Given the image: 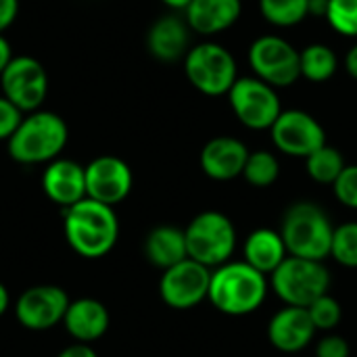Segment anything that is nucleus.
I'll list each match as a JSON object with an SVG mask.
<instances>
[{"mask_svg":"<svg viewBox=\"0 0 357 357\" xmlns=\"http://www.w3.org/2000/svg\"><path fill=\"white\" fill-rule=\"evenodd\" d=\"M287 257L289 251L280 236V230L257 228L243 243V261H247L266 276H272Z\"/></svg>","mask_w":357,"mask_h":357,"instance_id":"nucleus-21","label":"nucleus"},{"mask_svg":"<svg viewBox=\"0 0 357 357\" xmlns=\"http://www.w3.org/2000/svg\"><path fill=\"white\" fill-rule=\"evenodd\" d=\"M23 119V111H19L8 98L0 94V140H8Z\"/></svg>","mask_w":357,"mask_h":357,"instance_id":"nucleus-31","label":"nucleus"},{"mask_svg":"<svg viewBox=\"0 0 357 357\" xmlns=\"http://www.w3.org/2000/svg\"><path fill=\"white\" fill-rule=\"evenodd\" d=\"M331 257L345 268H357V222H345L335 228Z\"/></svg>","mask_w":357,"mask_h":357,"instance_id":"nucleus-27","label":"nucleus"},{"mask_svg":"<svg viewBox=\"0 0 357 357\" xmlns=\"http://www.w3.org/2000/svg\"><path fill=\"white\" fill-rule=\"evenodd\" d=\"M63 218L65 238L79 257L100 259L117 245L119 218L113 207L86 197L63 209Z\"/></svg>","mask_w":357,"mask_h":357,"instance_id":"nucleus-1","label":"nucleus"},{"mask_svg":"<svg viewBox=\"0 0 357 357\" xmlns=\"http://www.w3.org/2000/svg\"><path fill=\"white\" fill-rule=\"evenodd\" d=\"M345 157L339 149L324 144L318 151H314L307 159H305V169L307 176L318 182V184H328L333 186L335 180L341 176V172L345 169Z\"/></svg>","mask_w":357,"mask_h":357,"instance_id":"nucleus-24","label":"nucleus"},{"mask_svg":"<svg viewBox=\"0 0 357 357\" xmlns=\"http://www.w3.org/2000/svg\"><path fill=\"white\" fill-rule=\"evenodd\" d=\"M228 100L236 119L249 130H270L282 113L276 88L255 75L238 77L228 92Z\"/></svg>","mask_w":357,"mask_h":357,"instance_id":"nucleus-9","label":"nucleus"},{"mask_svg":"<svg viewBox=\"0 0 357 357\" xmlns=\"http://www.w3.org/2000/svg\"><path fill=\"white\" fill-rule=\"evenodd\" d=\"M249 65L253 75L278 88L293 86L301 77L299 50L282 36H259L249 46Z\"/></svg>","mask_w":357,"mask_h":357,"instance_id":"nucleus-8","label":"nucleus"},{"mask_svg":"<svg viewBox=\"0 0 357 357\" xmlns=\"http://www.w3.org/2000/svg\"><path fill=\"white\" fill-rule=\"evenodd\" d=\"M69 303L71 299L61 287L38 284L25 289L19 295L15 303V316L23 328L42 333L54 328L56 324H63Z\"/></svg>","mask_w":357,"mask_h":357,"instance_id":"nucleus-13","label":"nucleus"},{"mask_svg":"<svg viewBox=\"0 0 357 357\" xmlns=\"http://www.w3.org/2000/svg\"><path fill=\"white\" fill-rule=\"evenodd\" d=\"M280 176V163L274 153L270 151H253L243 169V178L255 188L272 186Z\"/></svg>","mask_w":357,"mask_h":357,"instance_id":"nucleus-26","label":"nucleus"},{"mask_svg":"<svg viewBox=\"0 0 357 357\" xmlns=\"http://www.w3.org/2000/svg\"><path fill=\"white\" fill-rule=\"evenodd\" d=\"M188 82L207 96H224L238 79L234 54L218 42H201L184 56Z\"/></svg>","mask_w":357,"mask_h":357,"instance_id":"nucleus-7","label":"nucleus"},{"mask_svg":"<svg viewBox=\"0 0 357 357\" xmlns=\"http://www.w3.org/2000/svg\"><path fill=\"white\" fill-rule=\"evenodd\" d=\"M345 69L354 79H357V44H354L349 52L345 54Z\"/></svg>","mask_w":357,"mask_h":357,"instance_id":"nucleus-36","label":"nucleus"},{"mask_svg":"<svg viewBox=\"0 0 357 357\" xmlns=\"http://www.w3.org/2000/svg\"><path fill=\"white\" fill-rule=\"evenodd\" d=\"M243 13V0H192L184 19L201 36H215L232 27Z\"/></svg>","mask_w":357,"mask_h":357,"instance_id":"nucleus-19","label":"nucleus"},{"mask_svg":"<svg viewBox=\"0 0 357 357\" xmlns=\"http://www.w3.org/2000/svg\"><path fill=\"white\" fill-rule=\"evenodd\" d=\"M335 226L328 213L316 203L301 201L284 211L280 236L289 255L324 261L331 257Z\"/></svg>","mask_w":357,"mask_h":357,"instance_id":"nucleus-4","label":"nucleus"},{"mask_svg":"<svg viewBox=\"0 0 357 357\" xmlns=\"http://www.w3.org/2000/svg\"><path fill=\"white\" fill-rule=\"evenodd\" d=\"M209 282H211V270L188 257L163 270L159 280V295L167 307L186 312L207 301Z\"/></svg>","mask_w":357,"mask_h":357,"instance_id":"nucleus-11","label":"nucleus"},{"mask_svg":"<svg viewBox=\"0 0 357 357\" xmlns=\"http://www.w3.org/2000/svg\"><path fill=\"white\" fill-rule=\"evenodd\" d=\"M109 312L105 303L92 297H82L69 303L63 326L75 343H94L109 331Z\"/></svg>","mask_w":357,"mask_h":357,"instance_id":"nucleus-20","label":"nucleus"},{"mask_svg":"<svg viewBox=\"0 0 357 357\" xmlns=\"http://www.w3.org/2000/svg\"><path fill=\"white\" fill-rule=\"evenodd\" d=\"M8 305H10V295H8L6 287L0 282V316H4V314H6Z\"/></svg>","mask_w":357,"mask_h":357,"instance_id":"nucleus-38","label":"nucleus"},{"mask_svg":"<svg viewBox=\"0 0 357 357\" xmlns=\"http://www.w3.org/2000/svg\"><path fill=\"white\" fill-rule=\"evenodd\" d=\"M268 276L247 261H228L211 270L207 301L224 316H249L257 312L268 297Z\"/></svg>","mask_w":357,"mask_h":357,"instance_id":"nucleus-2","label":"nucleus"},{"mask_svg":"<svg viewBox=\"0 0 357 357\" xmlns=\"http://www.w3.org/2000/svg\"><path fill=\"white\" fill-rule=\"evenodd\" d=\"M270 136L280 153L303 159L326 144V132L322 123L301 109H282V113L270 128Z\"/></svg>","mask_w":357,"mask_h":357,"instance_id":"nucleus-12","label":"nucleus"},{"mask_svg":"<svg viewBox=\"0 0 357 357\" xmlns=\"http://www.w3.org/2000/svg\"><path fill=\"white\" fill-rule=\"evenodd\" d=\"M56 357H98V354L88 343H73V345L65 347Z\"/></svg>","mask_w":357,"mask_h":357,"instance_id":"nucleus-34","label":"nucleus"},{"mask_svg":"<svg viewBox=\"0 0 357 357\" xmlns=\"http://www.w3.org/2000/svg\"><path fill=\"white\" fill-rule=\"evenodd\" d=\"M134 186L130 165L115 155H100L86 165V197L109 207H115Z\"/></svg>","mask_w":357,"mask_h":357,"instance_id":"nucleus-14","label":"nucleus"},{"mask_svg":"<svg viewBox=\"0 0 357 357\" xmlns=\"http://www.w3.org/2000/svg\"><path fill=\"white\" fill-rule=\"evenodd\" d=\"M316 326L307 307H282L268 322V341L282 354L303 351L316 337Z\"/></svg>","mask_w":357,"mask_h":357,"instance_id":"nucleus-15","label":"nucleus"},{"mask_svg":"<svg viewBox=\"0 0 357 357\" xmlns=\"http://www.w3.org/2000/svg\"><path fill=\"white\" fill-rule=\"evenodd\" d=\"M333 192L341 205L357 209V165H345V169L333 184Z\"/></svg>","mask_w":357,"mask_h":357,"instance_id":"nucleus-30","label":"nucleus"},{"mask_svg":"<svg viewBox=\"0 0 357 357\" xmlns=\"http://www.w3.org/2000/svg\"><path fill=\"white\" fill-rule=\"evenodd\" d=\"M69 140L65 119L52 111H33L23 115L15 134L6 140L10 159L23 165L50 163L59 159Z\"/></svg>","mask_w":357,"mask_h":357,"instance_id":"nucleus-3","label":"nucleus"},{"mask_svg":"<svg viewBox=\"0 0 357 357\" xmlns=\"http://www.w3.org/2000/svg\"><path fill=\"white\" fill-rule=\"evenodd\" d=\"M2 96L8 98L19 111L33 113L42 107L48 94V73L44 65L27 54L13 56L0 75Z\"/></svg>","mask_w":357,"mask_h":357,"instance_id":"nucleus-10","label":"nucleus"},{"mask_svg":"<svg viewBox=\"0 0 357 357\" xmlns=\"http://www.w3.org/2000/svg\"><path fill=\"white\" fill-rule=\"evenodd\" d=\"M328 0H310V15L314 17H326Z\"/></svg>","mask_w":357,"mask_h":357,"instance_id":"nucleus-37","label":"nucleus"},{"mask_svg":"<svg viewBox=\"0 0 357 357\" xmlns=\"http://www.w3.org/2000/svg\"><path fill=\"white\" fill-rule=\"evenodd\" d=\"M19 15V0H0V33L8 29Z\"/></svg>","mask_w":357,"mask_h":357,"instance_id":"nucleus-33","label":"nucleus"},{"mask_svg":"<svg viewBox=\"0 0 357 357\" xmlns=\"http://www.w3.org/2000/svg\"><path fill=\"white\" fill-rule=\"evenodd\" d=\"M299 65H301V77L314 84H324L337 73L339 56L331 46L316 42L299 50Z\"/></svg>","mask_w":357,"mask_h":357,"instance_id":"nucleus-23","label":"nucleus"},{"mask_svg":"<svg viewBox=\"0 0 357 357\" xmlns=\"http://www.w3.org/2000/svg\"><path fill=\"white\" fill-rule=\"evenodd\" d=\"M264 19L276 27H293L310 15V0H259Z\"/></svg>","mask_w":357,"mask_h":357,"instance_id":"nucleus-25","label":"nucleus"},{"mask_svg":"<svg viewBox=\"0 0 357 357\" xmlns=\"http://www.w3.org/2000/svg\"><path fill=\"white\" fill-rule=\"evenodd\" d=\"M190 27L186 19H180L176 15L159 17L146 33V48L149 52L163 63H174L190 50Z\"/></svg>","mask_w":357,"mask_h":357,"instance_id":"nucleus-18","label":"nucleus"},{"mask_svg":"<svg viewBox=\"0 0 357 357\" xmlns=\"http://www.w3.org/2000/svg\"><path fill=\"white\" fill-rule=\"evenodd\" d=\"M42 190L63 209L75 205L86 199V165L63 157L46 163L42 174Z\"/></svg>","mask_w":357,"mask_h":357,"instance_id":"nucleus-17","label":"nucleus"},{"mask_svg":"<svg viewBox=\"0 0 357 357\" xmlns=\"http://www.w3.org/2000/svg\"><path fill=\"white\" fill-rule=\"evenodd\" d=\"M188 257L215 270L230 261L236 251V228L232 220L215 209L201 211L184 228Z\"/></svg>","mask_w":357,"mask_h":357,"instance_id":"nucleus-5","label":"nucleus"},{"mask_svg":"<svg viewBox=\"0 0 357 357\" xmlns=\"http://www.w3.org/2000/svg\"><path fill=\"white\" fill-rule=\"evenodd\" d=\"M276 297L291 307H310L331 289V272L324 261L289 255L270 276Z\"/></svg>","mask_w":357,"mask_h":357,"instance_id":"nucleus-6","label":"nucleus"},{"mask_svg":"<svg viewBox=\"0 0 357 357\" xmlns=\"http://www.w3.org/2000/svg\"><path fill=\"white\" fill-rule=\"evenodd\" d=\"M326 19L337 33L357 38V0H328Z\"/></svg>","mask_w":357,"mask_h":357,"instance_id":"nucleus-29","label":"nucleus"},{"mask_svg":"<svg viewBox=\"0 0 357 357\" xmlns=\"http://www.w3.org/2000/svg\"><path fill=\"white\" fill-rule=\"evenodd\" d=\"M316 357H351V347L341 335H324L316 345Z\"/></svg>","mask_w":357,"mask_h":357,"instance_id":"nucleus-32","label":"nucleus"},{"mask_svg":"<svg viewBox=\"0 0 357 357\" xmlns=\"http://www.w3.org/2000/svg\"><path fill=\"white\" fill-rule=\"evenodd\" d=\"M249 149L234 136L211 138L199 155L201 169L207 178L215 182H230L243 176L245 163L249 159Z\"/></svg>","mask_w":357,"mask_h":357,"instance_id":"nucleus-16","label":"nucleus"},{"mask_svg":"<svg viewBox=\"0 0 357 357\" xmlns=\"http://www.w3.org/2000/svg\"><path fill=\"white\" fill-rule=\"evenodd\" d=\"M310 318L316 326V331H322V333H331L335 331L341 320H343V305L339 303L337 297H333L331 293L318 297L310 307Z\"/></svg>","mask_w":357,"mask_h":357,"instance_id":"nucleus-28","label":"nucleus"},{"mask_svg":"<svg viewBox=\"0 0 357 357\" xmlns=\"http://www.w3.org/2000/svg\"><path fill=\"white\" fill-rule=\"evenodd\" d=\"M10 61H13V48H10V44H8V40L0 33V75H2V71L8 67Z\"/></svg>","mask_w":357,"mask_h":357,"instance_id":"nucleus-35","label":"nucleus"},{"mask_svg":"<svg viewBox=\"0 0 357 357\" xmlns=\"http://www.w3.org/2000/svg\"><path fill=\"white\" fill-rule=\"evenodd\" d=\"M165 6L174 8V10H186V6L192 2V0H161Z\"/></svg>","mask_w":357,"mask_h":357,"instance_id":"nucleus-39","label":"nucleus"},{"mask_svg":"<svg viewBox=\"0 0 357 357\" xmlns=\"http://www.w3.org/2000/svg\"><path fill=\"white\" fill-rule=\"evenodd\" d=\"M144 255L155 268H161V270H167L188 259L184 230L169 226V224L153 228L144 241Z\"/></svg>","mask_w":357,"mask_h":357,"instance_id":"nucleus-22","label":"nucleus"}]
</instances>
